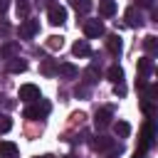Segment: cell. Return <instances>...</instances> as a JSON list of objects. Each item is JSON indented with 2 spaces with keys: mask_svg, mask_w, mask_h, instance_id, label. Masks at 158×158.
<instances>
[{
  "mask_svg": "<svg viewBox=\"0 0 158 158\" xmlns=\"http://www.w3.org/2000/svg\"><path fill=\"white\" fill-rule=\"evenodd\" d=\"M158 136V126H156V121L151 118V121H146V126L141 128V143H138V153H146L151 146H153V138Z\"/></svg>",
  "mask_w": 158,
  "mask_h": 158,
  "instance_id": "cell-1",
  "label": "cell"
},
{
  "mask_svg": "<svg viewBox=\"0 0 158 158\" xmlns=\"http://www.w3.org/2000/svg\"><path fill=\"white\" fill-rule=\"evenodd\" d=\"M49 109H52L49 101H42V99H40V101H32V104L22 111V116H25V118H44V116L49 114Z\"/></svg>",
  "mask_w": 158,
  "mask_h": 158,
  "instance_id": "cell-2",
  "label": "cell"
},
{
  "mask_svg": "<svg viewBox=\"0 0 158 158\" xmlns=\"http://www.w3.org/2000/svg\"><path fill=\"white\" fill-rule=\"evenodd\" d=\"M17 96H20L22 101H27V104H32V101H40V99H42V96H40V86H35V84H22Z\"/></svg>",
  "mask_w": 158,
  "mask_h": 158,
  "instance_id": "cell-3",
  "label": "cell"
},
{
  "mask_svg": "<svg viewBox=\"0 0 158 158\" xmlns=\"http://www.w3.org/2000/svg\"><path fill=\"white\" fill-rule=\"evenodd\" d=\"M106 30H104V22L101 20H86L84 22V35L89 37V40H94V37H101Z\"/></svg>",
  "mask_w": 158,
  "mask_h": 158,
  "instance_id": "cell-4",
  "label": "cell"
},
{
  "mask_svg": "<svg viewBox=\"0 0 158 158\" xmlns=\"http://www.w3.org/2000/svg\"><path fill=\"white\" fill-rule=\"evenodd\" d=\"M116 146H118V143H116L114 138H106V136H99V138L91 141V148H94V151H101V153H111Z\"/></svg>",
  "mask_w": 158,
  "mask_h": 158,
  "instance_id": "cell-5",
  "label": "cell"
},
{
  "mask_svg": "<svg viewBox=\"0 0 158 158\" xmlns=\"http://www.w3.org/2000/svg\"><path fill=\"white\" fill-rule=\"evenodd\" d=\"M47 17H49V22H52V25H62V22L67 20V10H64L62 5H49Z\"/></svg>",
  "mask_w": 158,
  "mask_h": 158,
  "instance_id": "cell-6",
  "label": "cell"
},
{
  "mask_svg": "<svg viewBox=\"0 0 158 158\" xmlns=\"http://www.w3.org/2000/svg\"><path fill=\"white\" fill-rule=\"evenodd\" d=\"M37 30H40V22H37V20H25V22L20 25V37H22V40H30V37L37 35Z\"/></svg>",
  "mask_w": 158,
  "mask_h": 158,
  "instance_id": "cell-7",
  "label": "cell"
},
{
  "mask_svg": "<svg viewBox=\"0 0 158 158\" xmlns=\"http://www.w3.org/2000/svg\"><path fill=\"white\" fill-rule=\"evenodd\" d=\"M123 20H126L128 27H141V25H143V15H141L136 7H128V10L123 12Z\"/></svg>",
  "mask_w": 158,
  "mask_h": 158,
  "instance_id": "cell-8",
  "label": "cell"
},
{
  "mask_svg": "<svg viewBox=\"0 0 158 158\" xmlns=\"http://www.w3.org/2000/svg\"><path fill=\"white\" fill-rule=\"evenodd\" d=\"M111 116H114V111H111V109H99V111H96V116H94L96 128H106V126H111Z\"/></svg>",
  "mask_w": 158,
  "mask_h": 158,
  "instance_id": "cell-9",
  "label": "cell"
},
{
  "mask_svg": "<svg viewBox=\"0 0 158 158\" xmlns=\"http://www.w3.org/2000/svg\"><path fill=\"white\" fill-rule=\"evenodd\" d=\"M20 54V44L17 42H5L2 47H0V57L2 59H15Z\"/></svg>",
  "mask_w": 158,
  "mask_h": 158,
  "instance_id": "cell-10",
  "label": "cell"
},
{
  "mask_svg": "<svg viewBox=\"0 0 158 158\" xmlns=\"http://www.w3.org/2000/svg\"><path fill=\"white\" fill-rule=\"evenodd\" d=\"M143 49L148 57H158V37L156 35H146L143 37Z\"/></svg>",
  "mask_w": 158,
  "mask_h": 158,
  "instance_id": "cell-11",
  "label": "cell"
},
{
  "mask_svg": "<svg viewBox=\"0 0 158 158\" xmlns=\"http://www.w3.org/2000/svg\"><path fill=\"white\" fill-rule=\"evenodd\" d=\"M17 146L12 141H0V158H17Z\"/></svg>",
  "mask_w": 158,
  "mask_h": 158,
  "instance_id": "cell-12",
  "label": "cell"
},
{
  "mask_svg": "<svg viewBox=\"0 0 158 158\" xmlns=\"http://www.w3.org/2000/svg\"><path fill=\"white\" fill-rule=\"evenodd\" d=\"M7 72H10V74H22V72H27V62L20 59V57L7 59Z\"/></svg>",
  "mask_w": 158,
  "mask_h": 158,
  "instance_id": "cell-13",
  "label": "cell"
},
{
  "mask_svg": "<svg viewBox=\"0 0 158 158\" xmlns=\"http://www.w3.org/2000/svg\"><path fill=\"white\" fill-rule=\"evenodd\" d=\"M106 47H109V52H111L114 57H118V54H121V47H123V44H121V37H118V35H109V37H106Z\"/></svg>",
  "mask_w": 158,
  "mask_h": 158,
  "instance_id": "cell-14",
  "label": "cell"
},
{
  "mask_svg": "<svg viewBox=\"0 0 158 158\" xmlns=\"http://www.w3.org/2000/svg\"><path fill=\"white\" fill-rule=\"evenodd\" d=\"M72 52H74L77 57H89V54H91V47H89L86 40H77V42L72 44Z\"/></svg>",
  "mask_w": 158,
  "mask_h": 158,
  "instance_id": "cell-15",
  "label": "cell"
},
{
  "mask_svg": "<svg viewBox=\"0 0 158 158\" xmlns=\"http://www.w3.org/2000/svg\"><path fill=\"white\" fill-rule=\"evenodd\" d=\"M57 74H62V77H67V79H74V77L79 74V69H77L72 62H62L59 69H57Z\"/></svg>",
  "mask_w": 158,
  "mask_h": 158,
  "instance_id": "cell-16",
  "label": "cell"
},
{
  "mask_svg": "<svg viewBox=\"0 0 158 158\" xmlns=\"http://www.w3.org/2000/svg\"><path fill=\"white\" fill-rule=\"evenodd\" d=\"M141 111H143L146 116L153 118V116H158V104H153V101L146 96V99H141Z\"/></svg>",
  "mask_w": 158,
  "mask_h": 158,
  "instance_id": "cell-17",
  "label": "cell"
},
{
  "mask_svg": "<svg viewBox=\"0 0 158 158\" xmlns=\"http://www.w3.org/2000/svg\"><path fill=\"white\" fill-rule=\"evenodd\" d=\"M99 12H101L104 17L116 15V2H114V0H101V2H99Z\"/></svg>",
  "mask_w": 158,
  "mask_h": 158,
  "instance_id": "cell-18",
  "label": "cell"
},
{
  "mask_svg": "<svg viewBox=\"0 0 158 158\" xmlns=\"http://www.w3.org/2000/svg\"><path fill=\"white\" fill-rule=\"evenodd\" d=\"M57 69H59V64H54V59H42L40 72H42L44 77H54V74H57Z\"/></svg>",
  "mask_w": 158,
  "mask_h": 158,
  "instance_id": "cell-19",
  "label": "cell"
},
{
  "mask_svg": "<svg viewBox=\"0 0 158 158\" xmlns=\"http://www.w3.org/2000/svg\"><path fill=\"white\" fill-rule=\"evenodd\" d=\"M99 74H101V72H99V64H96V62H91V64H89V69L84 72L86 84H96V81H99Z\"/></svg>",
  "mask_w": 158,
  "mask_h": 158,
  "instance_id": "cell-20",
  "label": "cell"
},
{
  "mask_svg": "<svg viewBox=\"0 0 158 158\" xmlns=\"http://www.w3.org/2000/svg\"><path fill=\"white\" fill-rule=\"evenodd\" d=\"M106 77H109V81H114V84H121V81H123V69H121L118 64H114V67H109Z\"/></svg>",
  "mask_w": 158,
  "mask_h": 158,
  "instance_id": "cell-21",
  "label": "cell"
},
{
  "mask_svg": "<svg viewBox=\"0 0 158 158\" xmlns=\"http://www.w3.org/2000/svg\"><path fill=\"white\" fill-rule=\"evenodd\" d=\"M111 126H114V133H116L118 138H126V136L131 133V123H126V121H114Z\"/></svg>",
  "mask_w": 158,
  "mask_h": 158,
  "instance_id": "cell-22",
  "label": "cell"
},
{
  "mask_svg": "<svg viewBox=\"0 0 158 158\" xmlns=\"http://www.w3.org/2000/svg\"><path fill=\"white\" fill-rule=\"evenodd\" d=\"M136 67H138V72H141V77H148V74L153 72V62H151L148 57H143V59H138V64H136Z\"/></svg>",
  "mask_w": 158,
  "mask_h": 158,
  "instance_id": "cell-23",
  "label": "cell"
},
{
  "mask_svg": "<svg viewBox=\"0 0 158 158\" xmlns=\"http://www.w3.org/2000/svg\"><path fill=\"white\" fill-rule=\"evenodd\" d=\"M72 5H74V10L79 15H86L91 10V0H72Z\"/></svg>",
  "mask_w": 158,
  "mask_h": 158,
  "instance_id": "cell-24",
  "label": "cell"
},
{
  "mask_svg": "<svg viewBox=\"0 0 158 158\" xmlns=\"http://www.w3.org/2000/svg\"><path fill=\"white\" fill-rule=\"evenodd\" d=\"M15 10H17L20 17H27V12H30V2H27V0H17V2H15Z\"/></svg>",
  "mask_w": 158,
  "mask_h": 158,
  "instance_id": "cell-25",
  "label": "cell"
},
{
  "mask_svg": "<svg viewBox=\"0 0 158 158\" xmlns=\"http://www.w3.org/2000/svg\"><path fill=\"white\" fill-rule=\"evenodd\" d=\"M62 44H64V40H62V37H57V35L47 37V47H49V49H62Z\"/></svg>",
  "mask_w": 158,
  "mask_h": 158,
  "instance_id": "cell-26",
  "label": "cell"
},
{
  "mask_svg": "<svg viewBox=\"0 0 158 158\" xmlns=\"http://www.w3.org/2000/svg\"><path fill=\"white\" fill-rule=\"evenodd\" d=\"M10 128H12V121H10L5 114H0V133H7Z\"/></svg>",
  "mask_w": 158,
  "mask_h": 158,
  "instance_id": "cell-27",
  "label": "cell"
},
{
  "mask_svg": "<svg viewBox=\"0 0 158 158\" xmlns=\"http://www.w3.org/2000/svg\"><path fill=\"white\" fill-rule=\"evenodd\" d=\"M0 106H2V109H12V106H15V101H12V99H7V96H2V94H0Z\"/></svg>",
  "mask_w": 158,
  "mask_h": 158,
  "instance_id": "cell-28",
  "label": "cell"
},
{
  "mask_svg": "<svg viewBox=\"0 0 158 158\" xmlns=\"http://www.w3.org/2000/svg\"><path fill=\"white\" fill-rule=\"evenodd\" d=\"M114 91H116L118 96H123V94H126V86H123V84H114Z\"/></svg>",
  "mask_w": 158,
  "mask_h": 158,
  "instance_id": "cell-29",
  "label": "cell"
},
{
  "mask_svg": "<svg viewBox=\"0 0 158 158\" xmlns=\"http://www.w3.org/2000/svg\"><path fill=\"white\" fill-rule=\"evenodd\" d=\"M136 5H141V7H153V0H136Z\"/></svg>",
  "mask_w": 158,
  "mask_h": 158,
  "instance_id": "cell-30",
  "label": "cell"
},
{
  "mask_svg": "<svg viewBox=\"0 0 158 158\" xmlns=\"http://www.w3.org/2000/svg\"><path fill=\"white\" fill-rule=\"evenodd\" d=\"M10 32V25L7 22H0V35H7Z\"/></svg>",
  "mask_w": 158,
  "mask_h": 158,
  "instance_id": "cell-31",
  "label": "cell"
},
{
  "mask_svg": "<svg viewBox=\"0 0 158 158\" xmlns=\"http://www.w3.org/2000/svg\"><path fill=\"white\" fill-rule=\"evenodd\" d=\"M86 91H89L86 86H77V96H86Z\"/></svg>",
  "mask_w": 158,
  "mask_h": 158,
  "instance_id": "cell-32",
  "label": "cell"
},
{
  "mask_svg": "<svg viewBox=\"0 0 158 158\" xmlns=\"http://www.w3.org/2000/svg\"><path fill=\"white\" fill-rule=\"evenodd\" d=\"M7 10V0H0V12H5Z\"/></svg>",
  "mask_w": 158,
  "mask_h": 158,
  "instance_id": "cell-33",
  "label": "cell"
},
{
  "mask_svg": "<svg viewBox=\"0 0 158 158\" xmlns=\"http://www.w3.org/2000/svg\"><path fill=\"white\" fill-rule=\"evenodd\" d=\"M153 20L158 22V7H153Z\"/></svg>",
  "mask_w": 158,
  "mask_h": 158,
  "instance_id": "cell-34",
  "label": "cell"
},
{
  "mask_svg": "<svg viewBox=\"0 0 158 158\" xmlns=\"http://www.w3.org/2000/svg\"><path fill=\"white\" fill-rule=\"evenodd\" d=\"M133 158H143V153H138V151H136V153H133Z\"/></svg>",
  "mask_w": 158,
  "mask_h": 158,
  "instance_id": "cell-35",
  "label": "cell"
},
{
  "mask_svg": "<svg viewBox=\"0 0 158 158\" xmlns=\"http://www.w3.org/2000/svg\"><path fill=\"white\" fill-rule=\"evenodd\" d=\"M42 158H54V156H49V153H47V156H42Z\"/></svg>",
  "mask_w": 158,
  "mask_h": 158,
  "instance_id": "cell-36",
  "label": "cell"
},
{
  "mask_svg": "<svg viewBox=\"0 0 158 158\" xmlns=\"http://www.w3.org/2000/svg\"><path fill=\"white\" fill-rule=\"evenodd\" d=\"M64 158H74V156H64Z\"/></svg>",
  "mask_w": 158,
  "mask_h": 158,
  "instance_id": "cell-37",
  "label": "cell"
},
{
  "mask_svg": "<svg viewBox=\"0 0 158 158\" xmlns=\"http://www.w3.org/2000/svg\"><path fill=\"white\" fill-rule=\"evenodd\" d=\"M156 74H158V67H156Z\"/></svg>",
  "mask_w": 158,
  "mask_h": 158,
  "instance_id": "cell-38",
  "label": "cell"
}]
</instances>
